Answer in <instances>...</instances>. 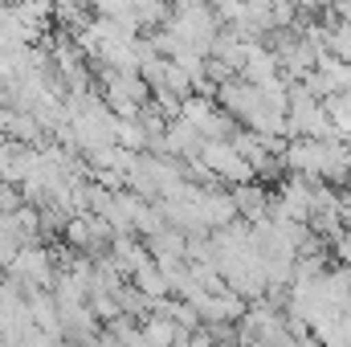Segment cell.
<instances>
[{
    "label": "cell",
    "instance_id": "obj_1",
    "mask_svg": "<svg viewBox=\"0 0 351 347\" xmlns=\"http://www.w3.org/2000/svg\"><path fill=\"white\" fill-rule=\"evenodd\" d=\"M200 139H229L237 127H233V119L213 102V98H200V94H192V98H184L180 102V110H176Z\"/></svg>",
    "mask_w": 351,
    "mask_h": 347
},
{
    "label": "cell",
    "instance_id": "obj_2",
    "mask_svg": "<svg viewBox=\"0 0 351 347\" xmlns=\"http://www.w3.org/2000/svg\"><path fill=\"white\" fill-rule=\"evenodd\" d=\"M233 208H237V217H245V225H258L265 221V204H269V192L258 188L254 180L250 184H233Z\"/></svg>",
    "mask_w": 351,
    "mask_h": 347
},
{
    "label": "cell",
    "instance_id": "obj_3",
    "mask_svg": "<svg viewBox=\"0 0 351 347\" xmlns=\"http://www.w3.org/2000/svg\"><path fill=\"white\" fill-rule=\"evenodd\" d=\"M131 286H139L152 302H156V298H168V278H164V270H160L152 258H147L139 270H135V274H131Z\"/></svg>",
    "mask_w": 351,
    "mask_h": 347
},
{
    "label": "cell",
    "instance_id": "obj_4",
    "mask_svg": "<svg viewBox=\"0 0 351 347\" xmlns=\"http://www.w3.org/2000/svg\"><path fill=\"white\" fill-rule=\"evenodd\" d=\"M323 49H331V58H339V62H348L351 66V25L348 21L323 33Z\"/></svg>",
    "mask_w": 351,
    "mask_h": 347
},
{
    "label": "cell",
    "instance_id": "obj_5",
    "mask_svg": "<svg viewBox=\"0 0 351 347\" xmlns=\"http://www.w3.org/2000/svg\"><path fill=\"white\" fill-rule=\"evenodd\" d=\"M331 246H335V261H339L343 270H351V229L335 233V237H331Z\"/></svg>",
    "mask_w": 351,
    "mask_h": 347
},
{
    "label": "cell",
    "instance_id": "obj_6",
    "mask_svg": "<svg viewBox=\"0 0 351 347\" xmlns=\"http://www.w3.org/2000/svg\"><path fill=\"white\" fill-rule=\"evenodd\" d=\"M0 143H4V131H0Z\"/></svg>",
    "mask_w": 351,
    "mask_h": 347
}]
</instances>
